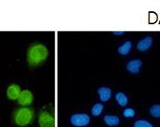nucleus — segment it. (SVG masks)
I'll use <instances>...</instances> for the list:
<instances>
[{"mask_svg": "<svg viewBox=\"0 0 160 127\" xmlns=\"http://www.w3.org/2000/svg\"><path fill=\"white\" fill-rule=\"evenodd\" d=\"M98 93L99 95V98L102 101L106 102L112 96V90L109 87H100L98 90Z\"/></svg>", "mask_w": 160, "mask_h": 127, "instance_id": "obj_9", "label": "nucleus"}, {"mask_svg": "<svg viewBox=\"0 0 160 127\" xmlns=\"http://www.w3.org/2000/svg\"><path fill=\"white\" fill-rule=\"evenodd\" d=\"M34 110L32 108H19L13 113V121L19 126H26L32 122Z\"/></svg>", "mask_w": 160, "mask_h": 127, "instance_id": "obj_2", "label": "nucleus"}, {"mask_svg": "<svg viewBox=\"0 0 160 127\" xmlns=\"http://www.w3.org/2000/svg\"><path fill=\"white\" fill-rule=\"evenodd\" d=\"M103 105H102V104H95V105L93 106L91 110V113L92 114H93V116H94V117H98V116L102 113V110H103Z\"/></svg>", "mask_w": 160, "mask_h": 127, "instance_id": "obj_13", "label": "nucleus"}, {"mask_svg": "<svg viewBox=\"0 0 160 127\" xmlns=\"http://www.w3.org/2000/svg\"><path fill=\"white\" fill-rule=\"evenodd\" d=\"M116 99L117 103L122 107H124L128 104V97L123 92H118L116 95Z\"/></svg>", "mask_w": 160, "mask_h": 127, "instance_id": "obj_12", "label": "nucleus"}, {"mask_svg": "<svg viewBox=\"0 0 160 127\" xmlns=\"http://www.w3.org/2000/svg\"><path fill=\"white\" fill-rule=\"evenodd\" d=\"M20 92H21V89L20 86L16 83H12L8 86L7 89V96L11 101H16L18 100Z\"/></svg>", "mask_w": 160, "mask_h": 127, "instance_id": "obj_6", "label": "nucleus"}, {"mask_svg": "<svg viewBox=\"0 0 160 127\" xmlns=\"http://www.w3.org/2000/svg\"><path fill=\"white\" fill-rule=\"evenodd\" d=\"M38 123L40 127H55V118L48 111H42L39 114Z\"/></svg>", "mask_w": 160, "mask_h": 127, "instance_id": "obj_3", "label": "nucleus"}, {"mask_svg": "<svg viewBox=\"0 0 160 127\" xmlns=\"http://www.w3.org/2000/svg\"><path fill=\"white\" fill-rule=\"evenodd\" d=\"M153 44V38L151 36H146L142 40H141L138 43L137 48L141 52H145V51L148 50L150 47L152 46Z\"/></svg>", "mask_w": 160, "mask_h": 127, "instance_id": "obj_7", "label": "nucleus"}, {"mask_svg": "<svg viewBox=\"0 0 160 127\" xmlns=\"http://www.w3.org/2000/svg\"><path fill=\"white\" fill-rule=\"evenodd\" d=\"M142 62L139 59H134L130 61L127 64V70L132 74H138L140 71V68L142 67Z\"/></svg>", "mask_w": 160, "mask_h": 127, "instance_id": "obj_8", "label": "nucleus"}, {"mask_svg": "<svg viewBox=\"0 0 160 127\" xmlns=\"http://www.w3.org/2000/svg\"><path fill=\"white\" fill-rule=\"evenodd\" d=\"M124 33V32H114V34L115 35H123Z\"/></svg>", "mask_w": 160, "mask_h": 127, "instance_id": "obj_17", "label": "nucleus"}, {"mask_svg": "<svg viewBox=\"0 0 160 127\" xmlns=\"http://www.w3.org/2000/svg\"><path fill=\"white\" fill-rule=\"evenodd\" d=\"M150 115L156 118H160V105H154L150 109Z\"/></svg>", "mask_w": 160, "mask_h": 127, "instance_id": "obj_14", "label": "nucleus"}, {"mask_svg": "<svg viewBox=\"0 0 160 127\" xmlns=\"http://www.w3.org/2000/svg\"><path fill=\"white\" fill-rule=\"evenodd\" d=\"M49 55L45 45L39 42L32 44L27 51V62L30 67H38L46 62Z\"/></svg>", "mask_w": 160, "mask_h": 127, "instance_id": "obj_1", "label": "nucleus"}, {"mask_svg": "<svg viewBox=\"0 0 160 127\" xmlns=\"http://www.w3.org/2000/svg\"><path fill=\"white\" fill-rule=\"evenodd\" d=\"M90 118L89 116L85 113H77L73 114L71 117V123L74 126L83 127L89 125Z\"/></svg>", "mask_w": 160, "mask_h": 127, "instance_id": "obj_4", "label": "nucleus"}, {"mask_svg": "<svg viewBox=\"0 0 160 127\" xmlns=\"http://www.w3.org/2000/svg\"><path fill=\"white\" fill-rule=\"evenodd\" d=\"M104 122L109 126H116L120 123V118L117 116L107 115L104 117Z\"/></svg>", "mask_w": 160, "mask_h": 127, "instance_id": "obj_10", "label": "nucleus"}, {"mask_svg": "<svg viewBox=\"0 0 160 127\" xmlns=\"http://www.w3.org/2000/svg\"><path fill=\"white\" fill-rule=\"evenodd\" d=\"M131 48H132V43L130 41H126L124 44L119 47L118 52L120 53L121 55H127L131 50Z\"/></svg>", "mask_w": 160, "mask_h": 127, "instance_id": "obj_11", "label": "nucleus"}, {"mask_svg": "<svg viewBox=\"0 0 160 127\" xmlns=\"http://www.w3.org/2000/svg\"><path fill=\"white\" fill-rule=\"evenodd\" d=\"M17 101L19 105L22 106H28V105H32L33 102V94L28 89H24L20 92Z\"/></svg>", "mask_w": 160, "mask_h": 127, "instance_id": "obj_5", "label": "nucleus"}, {"mask_svg": "<svg viewBox=\"0 0 160 127\" xmlns=\"http://www.w3.org/2000/svg\"><path fill=\"white\" fill-rule=\"evenodd\" d=\"M133 127H154L150 121L146 120H138L135 121Z\"/></svg>", "mask_w": 160, "mask_h": 127, "instance_id": "obj_15", "label": "nucleus"}, {"mask_svg": "<svg viewBox=\"0 0 160 127\" xmlns=\"http://www.w3.org/2000/svg\"><path fill=\"white\" fill-rule=\"evenodd\" d=\"M123 115L125 117H132L135 116V110L131 108H128V109H124Z\"/></svg>", "mask_w": 160, "mask_h": 127, "instance_id": "obj_16", "label": "nucleus"}]
</instances>
